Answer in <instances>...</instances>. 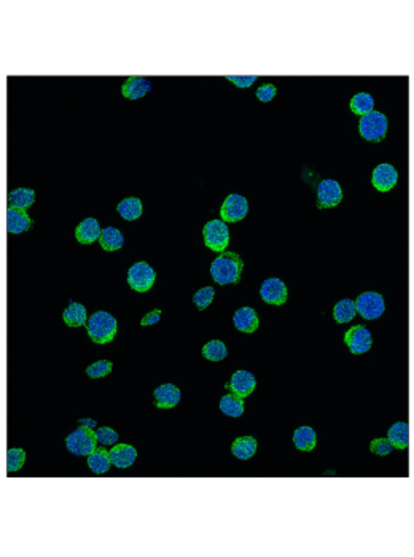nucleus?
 Wrapping results in <instances>:
<instances>
[{"label":"nucleus","mask_w":414,"mask_h":557,"mask_svg":"<svg viewBox=\"0 0 414 557\" xmlns=\"http://www.w3.org/2000/svg\"><path fill=\"white\" fill-rule=\"evenodd\" d=\"M159 319H161V310L154 309V310H152V312L143 315V319L141 320V325L142 327H150V325L158 323Z\"/></svg>","instance_id":"obj_38"},{"label":"nucleus","mask_w":414,"mask_h":557,"mask_svg":"<svg viewBox=\"0 0 414 557\" xmlns=\"http://www.w3.org/2000/svg\"><path fill=\"white\" fill-rule=\"evenodd\" d=\"M26 462V453L23 449H10L7 453V471L14 473L18 471Z\"/></svg>","instance_id":"obj_32"},{"label":"nucleus","mask_w":414,"mask_h":557,"mask_svg":"<svg viewBox=\"0 0 414 557\" xmlns=\"http://www.w3.org/2000/svg\"><path fill=\"white\" fill-rule=\"evenodd\" d=\"M344 343L354 355H362L371 349V333L362 325H356L344 334Z\"/></svg>","instance_id":"obj_8"},{"label":"nucleus","mask_w":414,"mask_h":557,"mask_svg":"<svg viewBox=\"0 0 414 557\" xmlns=\"http://www.w3.org/2000/svg\"><path fill=\"white\" fill-rule=\"evenodd\" d=\"M97 443L101 446H113L118 441V433L108 427H102L96 431Z\"/></svg>","instance_id":"obj_35"},{"label":"nucleus","mask_w":414,"mask_h":557,"mask_svg":"<svg viewBox=\"0 0 414 557\" xmlns=\"http://www.w3.org/2000/svg\"><path fill=\"white\" fill-rule=\"evenodd\" d=\"M247 212H249V203L246 198L241 196V194H229L220 209V215L225 223L227 222L228 223L241 222L242 218H246Z\"/></svg>","instance_id":"obj_9"},{"label":"nucleus","mask_w":414,"mask_h":557,"mask_svg":"<svg viewBox=\"0 0 414 557\" xmlns=\"http://www.w3.org/2000/svg\"><path fill=\"white\" fill-rule=\"evenodd\" d=\"M154 282V271L150 264L147 263H136L133 264L128 271V284L134 292L146 293L152 288Z\"/></svg>","instance_id":"obj_6"},{"label":"nucleus","mask_w":414,"mask_h":557,"mask_svg":"<svg viewBox=\"0 0 414 557\" xmlns=\"http://www.w3.org/2000/svg\"><path fill=\"white\" fill-rule=\"evenodd\" d=\"M387 118L384 117V113L373 110L371 113L360 118L358 131H360L362 137L367 139L368 142H381L387 134Z\"/></svg>","instance_id":"obj_3"},{"label":"nucleus","mask_w":414,"mask_h":557,"mask_svg":"<svg viewBox=\"0 0 414 557\" xmlns=\"http://www.w3.org/2000/svg\"><path fill=\"white\" fill-rule=\"evenodd\" d=\"M122 93L126 99H133V100L141 99L146 96V94L152 93V82L150 80L141 78V77L128 78L123 84Z\"/></svg>","instance_id":"obj_16"},{"label":"nucleus","mask_w":414,"mask_h":557,"mask_svg":"<svg viewBox=\"0 0 414 557\" xmlns=\"http://www.w3.org/2000/svg\"><path fill=\"white\" fill-rule=\"evenodd\" d=\"M397 180H398L397 170L392 164H389V163L379 164L378 168L373 170L371 183H373V187L378 190V192L386 193V192H389V190H392L393 187H395Z\"/></svg>","instance_id":"obj_13"},{"label":"nucleus","mask_w":414,"mask_h":557,"mask_svg":"<svg viewBox=\"0 0 414 557\" xmlns=\"http://www.w3.org/2000/svg\"><path fill=\"white\" fill-rule=\"evenodd\" d=\"M357 314V306L356 301L352 299H341L338 301L333 308V319L336 320L338 323H347L356 317Z\"/></svg>","instance_id":"obj_28"},{"label":"nucleus","mask_w":414,"mask_h":557,"mask_svg":"<svg viewBox=\"0 0 414 557\" xmlns=\"http://www.w3.org/2000/svg\"><path fill=\"white\" fill-rule=\"evenodd\" d=\"M99 242H101V247L104 250H107V252H115V250L123 247L124 238H123L122 231H118L117 228H113V227H108L106 229H102V234H101V239H99Z\"/></svg>","instance_id":"obj_27"},{"label":"nucleus","mask_w":414,"mask_h":557,"mask_svg":"<svg viewBox=\"0 0 414 557\" xmlns=\"http://www.w3.org/2000/svg\"><path fill=\"white\" fill-rule=\"evenodd\" d=\"M234 327L242 333H253L258 328V315L252 308H241L233 317Z\"/></svg>","instance_id":"obj_19"},{"label":"nucleus","mask_w":414,"mask_h":557,"mask_svg":"<svg viewBox=\"0 0 414 557\" xmlns=\"http://www.w3.org/2000/svg\"><path fill=\"white\" fill-rule=\"evenodd\" d=\"M227 80L236 84L238 88H249L252 83L257 82V77H228Z\"/></svg>","instance_id":"obj_39"},{"label":"nucleus","mask_w":414,"mask_h":557,"mask_svg":"<svg viewBox=\"0 0 414 557\" xmlns=\"http://www.w3.org/2000/svg\"><path fill=\"white\" fill-rule=\"evenodd\" d=\"M392 449H393V444L391 443V440L389 438L373 440L370 444V451L376 455H389L392 453Z\"/></svg>","instance_id":"obj_36"},{"label":"nucleus","mask_w":414,"mask_h":557,"mask_svg":"<svg viewBox=\"0 0 414 557\" xmlns=\"http://www.w3.org/2000/svg\"><path fill=\"white\" fill-rule=\"evenodd\" d=\"M80 425L87 427V429H94V427H96V420H93V419H80Z\"/></svg>","instance_id":"obj_40"},{"label":"nucleus","mask_w":414,"mask_h":557,"mask_svg":"<svg viewBox=\"0 0 414 557\" xmlns=\"http://www.w3.org/2000/svg\"><path fill=\"white\" fill-rule=\"evenodd\" d=\"M293 444L297 446V449L303 451V453H309L316 448L317 444V436L316 431H314L311 427H300V429L295 430L293 433Z\"/></svg>","instance_id":"obj_22"},{"label":"nucleus","mask_w":414,"mask_h":557,"mask_svg":"<svg viewBox=\"0 0 414 557\" xmlns=\"http://www.w3.org/2000/svg\"><path fill=\"white\" fill-rule=\"evenodd\" d=\"M8 203H10V207L26 210L27 207H31V205L36 203V193H34V190H29V188L13 190V192L8 194Z\"/></svg>","instance_id":"obj_25"},{"label":"nucleus","mask_w":414,"mask_h":557,"mask_svg":"<svg viewBox=\"0 0 414 557\" xmlns=\"http://www.w3.org/2000/svg\"><path fill=\"white\" fill-rule=\"evenodd\" d=\"M112 368H113L112 361L101 360V361H96V363L89 365L88 368H87V374L89 376V378H93V379L104 378V376H107V374L112 373Z\"/></svg>","instance_id":"obj_33"},{"label":"nucleus","mask_w":414,"mask_h":557,"mask_svg":"<svg viewBox=\"0 0 414 557\" xmlns=\"http://www.w3.org/2000/svg\"><path fill=\"white\" fill-rule=\"evenodd\" d=\"M244 398L241 396L228 394L220 400V411L228 418H241L244 414Z\"/></svg>","instance_id":"obj_29"},{"label":"nucleus","mask_w":414,"mask_h":557,"mask_svg":"<svg viewBox=\"0 0 414 557\" xmlns=\"http://www.w3.org/2000/svg\"><path fill=\"white\" fill-rule=\"evenodd\" d=\"M87 330L89 338L96 344H107L115 338L117 333V320L108 312L99 310L88 320Z\"/></svg>","instance_id":"obj_2"},{"label":"nucleus","mask_w":414,"mask_h":557,"mask_svg":"<svg viewBox=\"0 0 414 557\" xmlns=\"http://www.w3.org/2000/svg\"><path fill=\"white\" fill-rule=\"evenodd\" d=\"M203 238L204 244L207 245L209 249L214 250V252H225V249L229 244V231L225 222L222 220H212L209 222L203 229Z\"/></svg>","instance_id":"obj_5"},{"label":"nucleus","mask_w":414,"mask_h":557,"mask_svg":"<svg viewBox=\"0 0 414 557\" xmlns=\"http://www.w3.org/2000/svg\"><path fill=\"white\" fill-rule=\"evenodd\" d=\"M343 201V190L336 180H322L317 188V207L330 209Z\"/></svg>","instance_id":"obj_10"},{"label":"nucleus","mask_w":414,"mask_h":557,"mask_svg":"<svg viewBox=\"0 0 414 557\" xmlns=\"http://www.w3.org/2000/svg\"><path fill=\"white\" fill-rule=\"evenodd\" d=\"M203 355L206 360L220 361L223 359H227L228 349H227V345L222 343V341L214 339V341H211V343H207L206 345H204Z\"/></svg>","instance_id":"obj_31"},{"label":"nucleus","mask_w":414,"mask_h":557,"mask_svg":"<svg viewBox=\"0 0 414 557\" xmlns=\"http://www.w3.org/2000/svg\"><path fill=\"white\" fill-rule=\"evenodd\" d=\"M101 234H102L101 225H99L96 218L83 220V222L80 223L76 229V239L80 244H84V245L96 242L97 239H101Z\"/></svg>","instance_id":"obj_15"},{"label":"nucleus","mask_w":414,"mask_h":557,"mask_svg":"<svg viewBox=\"0 0 414 557\" xmlns=\"http://www.w3.org/2000/svg\"><path fill=\"white\" fill-rule=\"evenodd\" d=\"M276 94H277V89L271 83L263 84V87L257 89V98H258V100H262V102H269V100L274 99Z\"/></svg>","instance_id":"obj_37"},{"label":"nucleus","mask_w":414,"mask_h":557,"mask_svg":"<svg viewBox=\"0 0 414 557\" xmlns=\"http://www.w3.org/2000/svg\"><path fill=\"white\" fill-rule=\"evenodd\" d=\"M260 295H262V299L266 304L281 306L286 303L288 298V290H287V285L284 284L281 279L271 277V279H266L262 284Z\"/></svg>","instance_id":"obj_11"},{"label":"nucleus","mask_w":414,"mask_h":557,"mask_svg":"<svg viewBox=\"0 0 414 557\" xmlns=\"http://www.w3.org/2000/svg\"><path fill=\"white\" fill-rule=\"evenodd\" d=\"M112 459L111 453L104 448H96L91 454L88 455V466L93 473L96 475H104L111 470Z\"/></svg>","instance_id":"obj_20"},{"label":"nucleus","mask_w":414,"mask_h":557,"mask_svg":"<svg viewBox=\"0 0 414 557\" xmlns=\"http://www.w3.org/2000/svg\"><path fill=\"white\" fill-rule=\"evenodd\" d=\"M32 227V220L29 218V215L26 214V210L21 209H7V229L8 233L12 234H19L27 231Z\"/></svg>","instance_id":"obj_17"},{"label":"nucleus","mask_w":414,"mask_h":557,"mask_svg":"<svg viewBox=\"0 0 414 557\" xmlns=\"http://www.w3.org/2000/svg\"><path fill=\"white\" fill-rule=\"evenodd\" d=\"M244 263L236 252H222L214 260L211 274L214 280L220 285L238 284L241 279Z\"/></svg>","instance_id":"obj_1"},{"label":"nucleus","mask_w":414,"mask_h":557,"mask_svg":"<svg viewBox=\"0 0 414 557\" xmlns=\"http://www.w3.org/2000/svg\"><path fill=\"white\" fill-rule=\"evenodd\" d=\"M96 443H97L96 431H93V429H87V427H82V429L72 431L66 440L67 449L71 451L72 454L83 455V457H88V455L96 449Z\"/></svg>","instance_id":"obj_4"},{"label":"nucleus","mask_w":414,"mask_h":557,"mask_svg":"<svg viewBox=\"0 0 414 557\" xmlns=\"http://www.w3.org/2000/svg\"><path fill=\"white\" fill-rule=\"evenodd\" d=\"M182 394L176 385L172 384H164L159 385V387L154 390V406L161 409H169V408H176V406L181 403Z\"/></svg>","instance_id":"obj_14"},{"label":"nucleus","mask_w":414,"mask_h":557,"mask_svg":"<svg viewBox=\"0 0 414 557\" xmlns=\"http://www.w3.org/2000/svg\"><path fill=\"white\" fill-rule=\"evenodd\" d=\"M108 453H111L112 465L117 466V468H128L136 462L137 457V451L129 444H115Z\"/></svg>","instance_id":"obj_18"},{"label":"nucleus","mask_w":414,"mask_h":557,"mask_svg":"<svg viewBox=\"0 0 414 557\" xmlns=\"http://www.w3.org/2000/svg\"><path fill=\"white\" fill-rule=\"evenodd\" d=\"M387 438L391 440L393 448L406 449L410 444V425L408 422L393 424L387 431Z\"/></svg>","instance_id":"obj_23"},{"label":"nucleus","mask_w":414,"mask_h":557,"mask_svg":"<svg viewBox=\"0 0 414 557\" xmlns=\"http://www.w3.org/2000/svg\"><path fill=\"white\" fill-rule=\"evenodd\" d=\"M356 306H357V312L367 320L379 319L382 315L384 309H386L382 296L376 292H367V293L360 295L356 301Z\"/></svg>","instance_id":"obj_7"},{"label":"nucleus","mask_w":414,"mask_h":557,"mask_svg":"<svg viewBox=\"0 0 414 557\" xmlns=\"http://www.w3.org/2000/svg\"><path fill=\"white\" fill-rule=\"evenodd\" d=\"M255 385H257L255 376L249 373V371L241 370L236 371V373L231 376V380H229L225 387L231 394L241 396V398H247V396L253 392Z\"/></svg>","instance_id":"obj_12"},{"label":"nucleus","mask_w":414,"mask_h":557,"mask_svg":"<svg viewBox=\"0 0 414 557\" xmlns=\"http://www.w3.org/2000/svg\"><path fill=\"white\" fill-rule=\"evenodd\" d=\"M64 322H66L69 327H83L87 322V309H84L83 304L76 303V301H71L69 308L64 310L62 314Z\"/></svg>","instance_id":"obj_24"},{"label":"nucleus","mask_w":414,"mask_h":557,"mask_svg":"<svg viewBox=\"0 0 414 557\" xmlns=\"http://www.w3.org/2000/svg\"><path fill=\"white\" fill-rule=\"evenodd\" d=\"M214 295H216V290H214L212 287H204V288L199 290V292H198L196 295H194L193 303L196 304V308H198L199 310H203V309H206L207 306L212 303Z\"/></svg>","instance_id":"obj_34"},{"label":"nucleus","mask_w":414,"mask_h":557,"mask_svg":"<svg viewBox=\"0 0 414 557\" xmlns=\"http://www.w3.org/2000/svg\"><path fill=\"white\" fill-rule=\"evenodd\" d=\"M118 214L128 222H134L142 215V201L139 198H126L118 204Z\"/></svg>","instance_id":"obj_26"},{"label":"nucleus","mask_w":414,"mask_h":557,"mask_svg":"<svg viewBox=\"0 0 414 557\" xmlns=\"http://www.w3.org/2000/svg\"><path fill=\"white\" fill-rule=\"evenodd\" d=\"M373 107H375V100H373L371 94L368 93H358L351 100V110L354 113L360 115V117L371 113Z\"/></svg>","instance_id":"obj_30"},{"label":"nucleus","mask_w":414,"mask_h":557,"mask_svg":"<svg viewBox=\"0 0 414 557\" xmlns=\"http://www.w3.org/2000/svg\"><path fill=\"white\" fill-rule=\"evenodd\" d=\"M231 453L234 457L241 460H249L257 453V440L253 436H241L236 438L231 444Z\"/></svg>","instance_id":"obj_21"}]
</instances>
